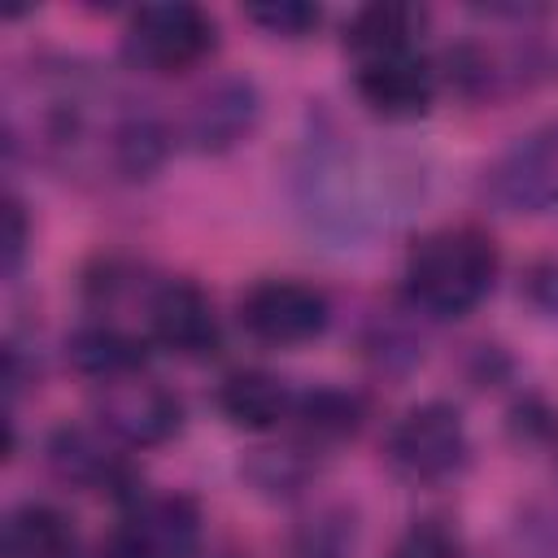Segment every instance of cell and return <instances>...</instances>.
<instances>
[{"instance_id": "obj_7", "label": "cell", "mask_w": 558, "mask_h": 558, "mask_svg": "<svg viewBox=\"0 0 558 558\" xmlns=\"http://www.w3.org/2000/svg\"><path fill=\"white\" fill-rule=\"evenodd\" d=\"M353 87L362 105L379 118L405 122L423 118L436 96V70L418 48H392V52H366L353 57Z\"/></svg>"}, {"instance_id": "obj_6", "label": "cell", "mask_w": 558, "mask_h": 558, "mask_svg": "<svg viewBox=\"0 0 558 558\" xmlns=\"http://www.w3.org/2000/svg\"><path fill=\"white\" fill-rule=\"evenodd\" d=\"M488 196L519 214L558 209V118L541 122L497 157L488 170Z\"/></svg>"}, {"instance_id": "obj_9", "label": "cell", "mask_w": 558, "mask_h": 558, "mask_svg": "<svg viewBox=\"0 0 558 558\" xmlns=\"http://www.w3.org/2000/svg\"><path fill=\"white\" fill-rule=\"evenodd\" d=\"M262 100L248 78H214L205 83L183 113V140L201 153H227L257 126Z\"/></svg>"}, {"instance_id": "obj_1", "label": "cell", "mask_w": 558, "mask_h": 558, "mask_svg": "<svg viewBox=\"0 0 558 558\" xmlns=\"http://www.w3.org/2000/svg\"><path fill=\"white\" fill-rule=\"evenodd\" d=\"M497 270H501L497 240L484 227L458 222L427 231L410 244L401 283L414 310L432 318H462L493 292Z\"/></svg>"}, {"instance_id": "obj_14", "label": "cell", "mask_w": 558, "mask_h": 558, "mask_svg": "<svg viewBox=\"0 0 558 558\" xmlns=\"http://www.w3.org/2000/svg\"><path fill=\"white\" fill-rule=\"evenodd\" d=\"M427 13L414 4H366L353 13L349 31H344V52L349 57H366V52H392V48H418V31H423Z\"/></svg>"}, {"instance_id": "obj_8", "label": "cell", "mask_w": 558, "mask_h": 558, "mask_svg": "<svg viewBox=\"0 0 558 558\" xmlns=\"http://www.w3.org/2000/svg\"><path fill=\"white\" fill-rule=\"evenodd\" d=\"M201 536L205 519L187 493H135L122 519V541L140 558H196Z\"/></svg>"}, {"instance_id": "obj_21", "label": "cell", "mask_w": 558, "mask_h": 558, "mask_svg": "<svg viewBox=\"0 0 558 558\" xmlns=\"http://www.w3.org/2000/svg\"><path fill=\"white\" fill-rule=\"evenodd\" d=\"M83 558H140L122 536H113V541H105V545H96L92 554H83Z\"/></svg>"}, {"instance_id": "obj_5", "label": "cell", "mask_w": 558, "mask_h": 558, "mask_svg": "<svg viewBox=\"0 0 558 558\" xmlns=\"http://www.w3.org/2000/svg\"><path fill=\"white\" fill-rule=\"evenodd\" d=\"M96 418L126 445H166L183 427V401L161 379L131 371L96 388Z\"/></svg>"}, {"instance_id": "obj_3", "label": "cell", "mask_w": 558, "mask_h": 558, "mask_svg": "<svg viewBox=\"0 0 558 558\" xmlns=\"http://www.w3.org/2000/svg\"><path fill=\"white\" fill-rule=\"evenodd\" d=\"M384 453L392 462L397 475L414 480V484H440L453 480L466 458H471V440H466V423L453 405L445 401H423L410 405L384 440Z\"/></svg>"}, {"instance_id": "obj_11", "label": "cell", "mask_w": 558, "mask_h": 558, "mask_svg": "<svg viewBox=\"0 0 558 558\" xmlns=\"http://www.w3.org/2000/svg\"><path fill=\"white\" fill-rule=\"evenodd\" d=\"M48 466L61 484H74L83 493H118V497H135V475H131V462L105 445L96 432L87 427H61L52 432L48 440Z\"/></svg>"}, {"instance_id": "obj_2", "label": "cell", "mask_w": 558, "mask_h": 558, "mask_svg": "<svg viewBox=\"0 0 558 558\" xmlns=\"http://www.w3.org/2000/svg\"><path fill=\"white\" fill-rule=\"evenodd\" d=\"M218 48V22L201 4H140L122 31V57L144 74L196 70Z\"/></svg>"}, {"instance_id": "obj_10", "label": "cell", "mask_w": 558, "mask_h": 558, "mask_svg": "<svg viewBox=\"0 0 558 558\" xmlns=\"http://www.w3.org/2000/svg\"><path fill=\"white\" fill-rule=\"evenodd\" d=\"M148 331L179 357H209L218 349V314L192 279H166L148 296Z\"/></svg>"}, {"instance_id": "obj_19", "label": "cell", "mask_w": 558, "mask_h": 558, "mask_svg": "<svg viewBox=\"0 0 558 558\" xmlns=\"http://www.w3.org/2000/svg\"><path fill=\"white\" fill-rule=\"evenodd\" d=\"M4 222H9V231H4V270L17 275L22 253H26V214H22V201L9 196V205H4Z\"/></svg>"}, {"instance_id": "obj_18", "label": "cell", "mask_w": 558, "mask_h": 558, "mask_svg": "<svg viewBox=\"0 0 558 558\" xmlns=\"http://www.w3.org/2000/svg\"><path fill=\"white\" fill-rule=\"evenodd\" d=\"M244 17L253 26H262L266 35H279V39H305L314 26H318V4H301V0H279V4H248Z\"/></svg>"}, {"instance_id": "obj_12", "label": "cell", "mask_w": 558, "mask_h": 558, "mask_svg": "<svg viewBox=\"0 0 558 558\" xmlns=\"http://www.w3.org/2000/svg\"><path fill=\"white\" fill-rule=\"evenodd\" d=\"M292 392L279 375L270 371H231L218 384V410L227 414V423L244 427V432H266L279 418L292 414Z\"/></svg>"}, {"instance_id": "obj_15", "label": "cell", "mask_w": 558, "mask_h": 558, "mask_svg": "<svg viewBox=\"0 0 558 558\" xmlns=\"http://www.w3.org/2000/svg\"><path fill=\"white\" fill-rule=\"evenodd\" d=\"M65 357L74 362V371H83L87 379H118V375H131V371H144V344L109 323H92V327H78L65 344Z\"/></svg>"}, {"instance_id": "obj_13", "label": "cell", "mask_w": 558, "mask_h": 558, "mask_svg": "<svg viewBox=\"0 0 558 558\" xmlns=\"http://www.w3.org/2000/svg\"><path fill=\"white\" fill-rule=\"evenodd\" d=\"M4 558H74V523L48 501H22L4 519Z\"/></svg>"}, {"instance_id": "obj_20", "label": "cell", "mask_w": 558, "mask_h": 558, "mask_svg": "<svg viewBox=\"0 0 558 558\" xmlns=\"http://www.w3.org/2000/svg\"><path fill=\"white\" fill-rule=\"evenodd\" d=\"M527 296L545 310V314H558V262H545L527 275Z\"/></svg>"}, {"instance_id": "obj_17", "label": "cell", "mask_w": 558, "mask_h": 558, "mask_svg": "<svg viewBox=\"0 0 558 558\" xmlns=\"http://www.w3.org/2000/svg\"><path fill=\"white\" fill-rule=\"evenodd\" d=\"M392 558H466L458 532L440 519H418L401 532V541L392 545Z\"/></svg>"}, {"instance_id": "obj_4", "label": "cell", "mask_w": 558, "mask_h": 558, "mask_svg": "<svg viewBox=\"0 0 558 558\" xmlns=\"http://www.w3.org/2000/svg\"><path fill=\"white\" fill-rule=\"evenodd\" d=\"M331 323V301L323 288L305 279H257L240 296V327L275 349L305 344L323 336Z\"/></svg>"}, {"instance_id": "obj_16", "label": "cell", "mask_w": 558, "mask_h": 558, "mask_svg": "<svg viewBox=\"0 0 558 558\" xmlns=\"http://www.w3.org/2000/svg\"><path fill=\"white\" fill-rule=\"evenodd\" d=\"M292 418L301 423L305 440L331 445V440H344L362 427V401L353 392H340V388H314V392H301L292 401Z\"/></svg>"}]
</instances>
